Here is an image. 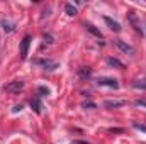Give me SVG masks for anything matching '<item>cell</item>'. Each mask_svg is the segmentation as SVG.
I'll list each match as a JSON object with an SVG mask.
<instances>
[{"label": "cell", "mask_w": 146, "mask_h": 144, "mask_svg": "<svg viewBox=\"0 0 146 144\" xmlns=\"http://www.w3.org/2000/svg\"><path fill=\"white\" fill-rule=\"evenodd\" d=\"M37 92H39L41 95H49V88H46V87H39Z\"/></svg>", "instance_id": "e0dca14e"}, {"label": "cell", "mask_w": 146, "mask_h": 144, "mask_svg": "<svg viewBox=\"0 0 146 144\" xmlns=\"http://www.w3.org/2000/svg\"><path fill=\"white\" fill-rule=\"evenodd\" d=\"M85 27H87V31L90 32V34H94L95 37H99V39H102V34H100V31L95 27V26H92V24H85Z\"/></svg>", "instance_id": "8fae6325"}, {"label": "cell", "mask_w": 146, "mask_h": 144, "mask_svg": "<svg viewBox=\"0 0 146 144\" xmlns=\"http://www.w3.org/2000/svg\"><path fill=\"white\" fill-rule=\"evenodd\" d=\"M127 22L133 26V29L138 32V34H145V29H143V26H141V20H139V17L136 15V12H127Z\"/></svg>", "instance_id": "6da1fadb"}, {"label": "cell", "mask_w": 146, "mask_h": 144, "mask_svg": "<svg viewBox=\"0 0 146 144\" xmlns=\"http://www.w3.org/2000/svg\"><path fill=\"white\" fill-rule=\"evenodd\" d=\"M134 104H136L138 107H146V100H136Z\"/></svg>", "instance_id": "ac0fdd59"}, {"label": "cell", "mask_w": 146, "mask_h": 144, "mask_svg": "<svg viewBox=\"0 0 146 144\" xmlns=\"http://www.w3.org/2000/svg\"><path fill=\"white\" fill-rule=\"evenodd\" d=\"M33 63H34V65H39V66H42L44 70H54V68H58V65H56L54 61H51V59H44V58H36V59H33Z\"/></svg>", "instance_id": "277c9868"}, {"label": "cell", "mask_w": 146, "mask_h": 144, "mask_svg": "<svg viewBox=\"0 0 146 144\" xmlns=\"http://www.w3.org/2000/svg\"><path fill=\"white\" fill-rule=\"evenodd\" d=\"M115 46H117L122 53H126V54H134V48H133L131 44H127V42L121 41V39H115Z\"/></svg>", "instance_id": "5b68a950"}, {"label": "cell", "mask_w": 146, "mask_h": 144, "mask_svg": "<svg viewBox=\"0 0 146 144\" xmlns=\"http://www.w3.org/2000/svg\"><path fill=\"white\" fill-rule=\"evenodd\" d=\"M0 24H2V27H3L5 32H12V31L15 29V24H12V22H9V20H2Z\"/></svg>", "instance_id": "7c38bea8"}, {"label": "cell", "mask_w": 146, "mask_h": 144, "mask_svg": "<svg viewBox=\"0 0 146 144\" xmlns=\"http://www.w3.org/2000/svg\"><path fill=\"white\" fill-rule=\"evenodd\" d=\"M29 105H31V108L36 112L37 115L42 112V110H41L42 107H41V100H39V97H34V98H31V100H29Z\"/></svg>", "instance_id": "ba28073f"}, {"label": "cell", "mask_w": 146, "mask_h": 144, "mask_svg": "<svg viewBox=\"0 0 146 144\" xmlns=\"http://www.w3.org/2000/svg\"><path fill=\"white\" fill-rule=\"evenodd\" d=\"M82 107H83V108H95V104H92V102H88V104H83Z\"/></svg>", "instance_id": "d6986e66"}, {"label": "cell", "mask_w": 146, "mask_h": 144, "mask_svg": "<svg viewBox=\"0 0 146 144\" xmlns=\"http://www.w3.org/2000/svg\"><path fill=\"white\" fill-rule=\"evenodd\" d=\"M133 127L141 131V132H146V124H139V122H133Z\"/></svg>", "instance_id": "9a60e30c"}, {"label": "cell", "mask_w": 146, "mask_h": 144, "mask_svg": "<svg viewBox=\"0 0 146 144\" xmlns=\"http://www.w3.org/2000/svg\"><path fill=\"white\" fill-rule=\"evenodd\" d=\"M21 110H22V105H15V107L12 108V112H14V114H17V112H21Z\"/></svg>", "instance_id": "ffe728a7"}, {"label": "cell", "mask_w": 146, "mask_h": 144, "mask_svg": "<svg viewBox=\"0 0 146 144\" xmlns=\"http://www.w3.org/2000/svg\"><path fill=\"white\" fill-rule=\"evenodd\" d=\"M107 65L112 66V68H119V70H124V68H126L124 63H121L117 58H107Z\"/></svg>", "instance_id": "9c48e42d"}, {"label": "cell", "mask_w": 146, "mask_h": 144, "mask_svg": "<svg viewBox=\"0 0 146 144\" xmlns=\"http://www.w3.org/2000/svg\"><path fill=\"white\" fill-rule=\"evenodd\" d=\"M104 22L109 26V29H112V31H115V32H119L121 31V24L117 22V20H114V19H110V17H104Z\"/></svg>", "instance_id": "52a82bcc"}, {"label": "cell", "mask_w": 146, "mask_h": 144, "mask_svg": "<svg viewBox=\"0 0 146 144\" xmlns=\"http://www.w3.org/2000/svg\"><path fill=\"white\" fill-rule=\"evenodd\" d=\"M78 75H80L82 78H88V76H90V70H88V68H82V70L78 71Z\"/></svg>", "instance_id": "2e32d148"}, {"label": "cell", "mask_w": 146, "mask_h": 144, "mask_svg": "<svg viewBox=\"0 0 146 144\" xmlns=\"http://www.w3.org/2000/svg\"><path fill=\"white\" fill-rule=\"evenodd\" d=\"M110 132H122V129H109Z\"/></svg>", "instance_id": "44dd1931"}, {"label": "cell", "mask_w": 146, "mask_h": 144, "mask_svg": "<svg viewBox=\"0 0 146 144\" xmlns=\"http://www.w3.org/2000/svg\"><path fill=\"white\" fill-rule=\"evenodd\" d=\"M95 83L99 87H109V88H119V83L115 78H107V76H100L95 80Z\"/></svg>", "instance_id": "3957f363"}, {"label": "cell", "mask_w": 146, "mask_h": 144, "mask_svg": "<svg viewBox=\"0 0 146 144\" xmlns=\"http://www.w3.org/2000/svg\"><path fill=\"white\" fill-rule=\"evenodd\" d=\"M29 46H31V37L26 36L21 41V58L26 59L27 58V51H29Z\"/></svg>", "instance_id": "8992f818"}, {"label": "cell", "mask_w": 146, "mask_h": 144, "mask_svg": "<svg viewBox=\"0 0 146 144\" xmlns=\"http://www.w3.org/2000/svg\"><path fill=\"white\" fill-rule=\"evenodd\" d=\"M65 10H66V14H68L70 17L76 15V7H73L72 3H66V5H65Z\"/></svg>", "instance_id": "5bb4252c"}, {"label": "cell", "mask_w": 146, "mask_h": 144, "mask_svg": "<svg viewBox=\"0 0 146 144\" xmlns=\"http://www.w3.org/2000/svg\"><path fill=\"white\" fill-rule=\"evenodd\" d=\"M122 105H126V102H122V100H106L104 102V107L107 108H115V107H122Z\"/></svg>", "instance_id": "30bf717a"}, {"label": "cell", "mask_w": 146, "mask_h": 144, "mask_svg": "<svg viewBox=\"0 0 146 144\" xmlns=\"http://www.w3.org/2000/svg\"><path fill=\"white\" fill-rule=\"evenodd\" d=\"M133 87H134V88H138V90H146V78L133 81Z\"/></svg>", "instance_id": "4fadbf2b"}, {"label": "cell", "mask_w": 146, "mask_h": 144, "mask_svg": "<svg viewBox=\"0 0 146 144\" xmlns=\"http://www.w3.org/2000/svg\"><path fill=\"white\" fill-rule=\"evenodd\" d=\"M22 88H24V81H21V80H14V81L7 83V85L3 87V90H5L7 93H19Z\"/></svg>", "instance_id": "7a4b0ae2"}]
</instances>
